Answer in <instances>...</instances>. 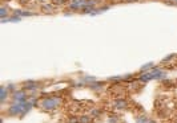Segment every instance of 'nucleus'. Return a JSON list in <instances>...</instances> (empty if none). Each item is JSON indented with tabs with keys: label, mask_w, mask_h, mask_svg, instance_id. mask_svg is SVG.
<instances>
[{
	"label": "nucleus",
	"mask_w": 177,
	"mask_h": 123,
	"mask_svg": "<svg viewBox=\"0 0 177 123\" xmlns=\"http://www.w3.org/2000/svg\"><path fill=\"white\" fill-rule=\"evenodd\" d=\"M80 123H89L91 122V119H89V116H87V115H83V116H80Z\"/></svg>",
	"instance_id": "f03ea898"
},
{
	"label": "nucleus",
	"mask_w": 177,
	"mask_h": 123,
	"mask_svg": "<svg viewBox=\"0 0 177 123\" xmlns=\"http://www.w3.org/2000/svg\"><path fill=\"white\" fill-rule=\"evenodd\" d=\"M52 3H55V4H63V3H65V0H52Z\"/></svg>",
	"instance_id": "20e7f679"
},
{
	"label": "nucleus",
	"mask_w": 177,
	"mask_h": 123,
	"mask_svg": "<svg viewBox=\"0 0 177 123\" xmlns=\"http://www.w3.org/2000/svg\"><path fill=\"white\" fill-rule=\"evenodd\" d=\"M69 123H80V119L79 118H73V116H72V118L69 119Z\"/></svg>",
	"instance_id": "7ed1b4c3"
},
{
	"label": "nucleus",
	"mask_w": 177,
	"mask_h": 123,
	"mask_svg": "<svg viewBox=\"0 0 177 123\" xmlns=\"http://www.w3.org/2000/svg\"><path fill=\"white\" fill-rule=\"evenodd\" d=\"M57 103L59 102H57L56 99H53V98H46V99L41 101V106H43V107H46V109H53V107H56Z\"/></svg>",
	"instance_id": "f257e3e1"
}]
</instances>
